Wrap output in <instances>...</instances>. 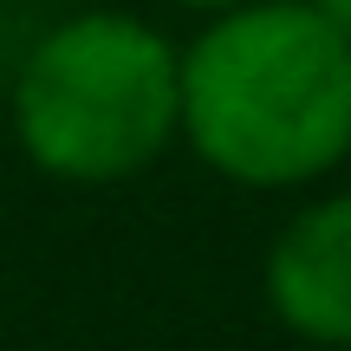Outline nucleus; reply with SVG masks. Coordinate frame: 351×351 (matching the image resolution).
Here are the masks:
<instances>
[{
	"mask_svg": "<svg viewBox=\"0 0 351 351\" xmlns=\"http://www.w3.org/2000/svg\"><path fill=\"white\" fill-rule=\"evenodd\" d=\"M261 293L293 339L351 351V189L287 215L261 261Z\"/></svg>",
	"mask_w": 351,
	"mask_h": 351,
	"instance_id": "3",
	"label": "nucleus"
},
{
	"mask_svg": "<svg viewBox=\"0 0 351 351\" xmlns=\"http://www.w3.org/2000/svg\"><path fill=\"white\" fill-rule=\"evenodd\" d=\"M169 7H182V13H221V7H234V0H169Z\"/></svg>",
	"mask_w": 351,
	"mask_h": 351,
	"instance_id": "5",
	"label": "nucleus"
},
{
	"mask_svg": "<svg viewBox=\"0 0 351 351\" xmlns=\"http://www.w3.org/2000/svg\"><path fill=\"white\" fill-rule=\"evenodd\" d=\"M313 13H319V20H326L332 33L351 46V0H313Z\"/></svg>",
	"mask_w": 351,
	"mask_h": 351,
	"instance_id": "4",
	"label": "nucleus"
},
{
	"mask_svg": "<svg viewBox=\"0 0 351 351\" xmlns=\"http://www.w3.org/2000/svg\"><path fill=\"white\" fill-rule=\"evenodd\" d=\"M13 143L72 189L130 182L182 137V46L124 7H85L26 46L13 72Z\"/></svg>",
	"mask_w": 351,
	"mask_h": 351,
	"instance_id": "2",
	"label": "nucleus"
},
{
	"mask_svg": "<svg viewBox=\"0 0 351 351\" xmlns=\"http://www.w3.org/2000/svg\"><path fill=\"white\" fill-rule=\"evenodd\" d=\"M182 143L234 189H313L351 156V46L313 0L208 13L182 46Z\"/></svg>",
	"mask_w": 351,
	"mask_h": 351,
	"instance_id": "1",
	"label": "nucleus"
}]
</instances>
